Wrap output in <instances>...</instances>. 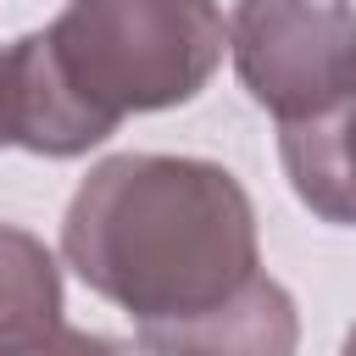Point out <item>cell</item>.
Returning a JSON list of instances; mask_svg holds the SVG:
<instances>
[{"instance_id":"3957f363","label":"cell","mask_w":356,"mask_h":356,"mask_svg":"<svg viewBox=\"0 0 356 356\" xmlns=\"http://www.w3.org/2000/svg\"><path fill=\"white\" fill-rule=\"evenodd\" d=\"M228 61L245 95L295 122L356 83V6L350 0H234Z\"/></svg>"},{"instance_id":"ba28073f","label":"cell","mask_w":356,"mask_h":356,"mask_svg":"<svg viewBox=\"0 0 356 356\" xmlns=\"http://www.w3.org/2000/svg\"><path fill=\"white\" fill-rule=\"evenodd\" d=\"M345 350H356V328H350V334H345Z\"/></svg>"},{"instance_id":"6da1fadb","label":"cell","mask_w":356,"mask_h":356,"mask_svg":"<svg viewBox=\"0 0 356 356\" xmlns=\"http://www.w3.org/2000/svg\"><path fill=\"white\" fill-rule=\"evenodd\" d=\"M61 261L128 312L139 345L167 350L261 278L256 206L222 161L117 150L72 189Z\"/></svg>"},{"instance_id":"277c9868","label":"cell","mask_w":356,"mask_h":356,"mask_svg":"<svg viewBox=\"0 0 356 356\" xmlns=\"http://www.w3.org/2000/svg\"><path fill=\"white\" fill-rule=\"evenodd\" d=\"M0 134H6V145L28 150V156H50V161L89 156L95 145L111 139L83 111L72 83L61 78V67L44 44V28H28L0 50Z\"/></svg>"},{"instance_id":"9c48e42d","label":"cell","mask_w":356,"mask_h":356,"mask_svg":"<svg viewBox=\"0 0 356 356\" xmlns=\"http://www.w3.org/2000/svg\"><path fill=\"white\" fill-rule=\"evenodd\" d=\"M0 50H6V44H0ZM0 145H6V134H0Z\"/></svg>"},{"instance_id":"8992f818","label":"cell","mask_w":356,"mask_h":356,"mask_svg":"<svg viewBox=\"0 0 356 356\" xmlns=\"http://www.w3.org/2000/svg\"><path fill=\"white\" fill-rule=\"evenodd\" d=\"M61 267L50 245L17 222H0V350H50L78 339L61 328Z\"/></svg>"},{"instance_id":"7a4b0ae2","label":"cell","mask_w":356,"mask_h":356,"mask_svg":"<svg viewBox=\"0 0 356 356\" xmlns=\"http://www.w3.org/2000/svg\"><path fill=\"white\" fill-rule=\"evenodd\" d=\"M44 44L83 100L117 134L128 117L189 106L228 56L217 0H67L44 22Z\"/></svg>"},{"instance_id":"5b68a950","label":"cell","mask_w":356,"mask_h":356,"mask_svg":"<svg viewBox=\"0 0 356 356\" xmlns=\"http://www.w3.org/2000/svg\"><path fill=\"white\" fill-rule=\"evenodd\" d=\"M278 161L312 217L356 228V83L323 111L278 122Z\"/></svg>"},{"instance_id":"52a82bcc","label":"cell","mask_w":356,"mask_h":356,"mask_svg":"<svg viewBox=\"0 0 356 356\" xmlns=\"http://www.w3.org/2000/svg\"><path fill=\"white\" fill-rule=\"evenodd\" d=\"M167 350H256V356L295 350V300L278 278L261 273L239 300H228L206 323L184 328Z\"/></svg>"}]
</instances>
